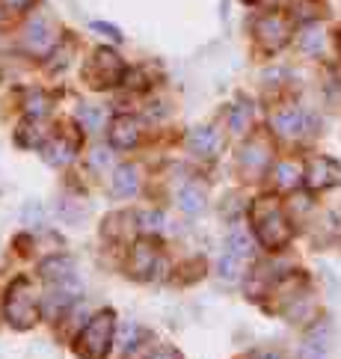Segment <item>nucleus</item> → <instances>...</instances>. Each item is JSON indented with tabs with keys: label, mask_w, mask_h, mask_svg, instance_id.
I'll list each match as a JSON object with an SVG mask.
<instances>
[{
	"label": "nucleus",
	"mask_w": 341,
	"mask_h": 359,
	"mask_svg": "<svg viewBox=\"0 0 341 359\" xmlns=\"http://www.w3.org/2000/svg\"><path fill=\"white\" fill-rule=\"evenodd\" d=\"M252 220H256V235L267 250H279L282 243L291 238V229L276 199H258L252 208Z\"/></svg>",
	"instance_id": "obj_1"
},
{
	"label": "nucleus",
	"mask_w": 341,
	"mask_h": 359,
	"mask_svg": "<svg viewBox=\"0 0 341 359\" xmlns=\"http://www.w3.org/2000/svg\"><path fill=\"white\" fill-rule=\"evenodd\" d=\"M306 184L312 190H323V187H333L341 184V166L333 158H314L306 170Z\"/></svg>",
	"instance_id": "obj_2"
},
{
	"label": "nucleus",
	"mask_w": 341,
	"mask_h": 359,
	"mask_svg": "<svg viewBox=\"0 0 341 359\" xmlns=\"http://www.w3.org/2000/svg\"><path fill=\"white\" fill-rule=\"evenodd\" d=\"M110 327H113V315L110 312H104V315H98L90 327H86V332H83V339L81 341H95L92 344V351L86 353V359H101L107 353V344H110Z\"/></svg>",
	"instance_id": "obj_3"
},
{
	"label": "nucleus",
	"mask_w": 341,
	"mask_h": 359,
	"mask_svg": "<svg viewBox=\"0 0 341 359\" xmlns=\"http://www.w3.org/2000/svg\"><path fill=\"white\" fill-rule=\"evenodd\" d=\"M258 39L267 45V48H279L285 39H288V21L279 18V15H267L258 21Z\"/></svg>",
	"instance_id": "obj_4"
},
{
	"label": "nucleus",
	"mask_w": 341,
	"mask_h": 359,
	"mask_svg": "<svg viewBox=\"0 0 341 359\" xmlns=\"http://www.w3.org/2000/svg\"><path fill=\"white\" fill-rule=\"evenodd\" d=\"M273 128L279 134H285V137H294V134L302 131V113L300 110H282V113H276V116H273Z\"/></svg>",
	"instance_id": "obj_5"
},
{
	"label": "nucleus",
	"mask_w": 341,
	"mask_h": 359,
	"mask_svg": "<svg viewBox=\"0 0 341 359\" xmlns=\"http://www.w3.org/2000/svg\"><path fill=\"white\" fill-rule=\"evenodd\" d=\"M300 48H302V50H309V54H321V50H323V33H321L318 27H309V30H302Z\"/></svg>",
	"instance_id": "obj_6"
},
{
	"label": "nucleus",
	"mask_w": 341,
	"mask_h": 359,
	"mask_svg": "<svg viewBox=\"0 0 341 359\" xmlns=\"http://www.w3.org/2000/svg\"><path fill=\"white\" fill-rule=\"evenodd\" d=\"M137 122L131 119V116H119L116 122H113V128H116V131H128V128H134ZM137 140V134H113V143L116 146H131Z\"/></svg>",
	"instance_id": "obj_7"
},
{
	"label": "nucleus",
	"mask_w": 341,
	"mask_h": 359,
	"mask_svg": "<svg viewBox=\"0 0 341 359\" xmlns=\"http://www.w3.org/2000/svg\"><path fill=\"white\" fill-rule=\"evenodd\" d=\"M297 178H300L297 163H279V166H276V182H279L282 187H294Z\"/></svg>",
	"instance_id": "obj_8"
},
{
	"label": "nucleus",
	"mask_w": 341,
	"mask_h": 359,
	"mask_svg": "<svg viewBox=\"0 0 341 359\" xmlns=\"http://www.w3.org/2000/svg\"><path fill=\"white\" fill-rule=\"evenodd\" d=\"M193 143H199L205 151H214V149L220 146V140H217V134H211V131H205V128H202V131L193 134Z\"/></svg>",
	"instance_id": "obj_9"
},
{
	"label": "nucleus",
	"mask_w": 341,
	"mask_h": 359,
	"mask_svg": "<svg viewBox=\"0 0 341 359\" xmlns=\"http://www.w3.org/2000/svg\"><path fill=\"white\" fill-rule=\"evenodd\" d=\"M323 353H326L323 339H312V341H306V348H302V359H323Z\"/></svg>",
	"instance_id": "obj_10"
},
{
	"label": "nucleus",
	"mask_w": 341,
	"mask_h": 359,
	"mask_svg": "<svg viewBox=\"0 0 341 359\" xmlns=\"http://www.w3.org/2000/svg\"><path fill=\"white\" fill-rule=\"evenodd\" d=\"M131 175V170H119V178H128ZM119 190H131V187H137V182H119L116 184Z\"/></svg>",
	"instance_id": "obj_11"
},
{
	"label": "nucleus",
	"mask_w": 341,
	"mask_h": 359,
	"mask_svg": "<svg viewBox=\"0 0 341 359\" xmlns=\"http://www.w3.org/2000/svg\"><path fill=\"white\" fill-rule=\"evenodd\" d=\"M169 353H172V351H167V353H160V356H155V359H169Z\"/></svg>",
	"instance_id": "obj_12"
}]
</instances>
